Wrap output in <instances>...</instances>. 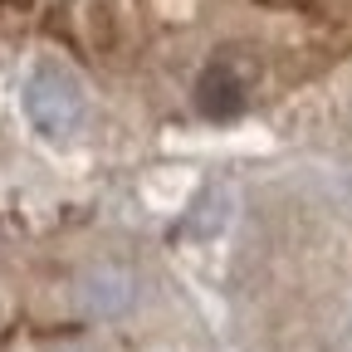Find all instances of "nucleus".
Returning a JSON list of instances; mask_svg holds the SVG:
<instances>
[{"label": "nucleus", "mask_w": 352, "mask_h": 352, "mask_svg": "<svg viewBox=\"0 0 352 352\" xmlns=\"http://www.w3.org/2000/svg\"><path fill=\"white\" fill-rule=\"evenodd\" d=\"M83 113H88V94H83L78 74H69L64 64H39L25 78V118L50 142L74 138L83 127Z\"/></svg>", "instance_id": "1"}, {"label": "nucleus", "mask_w": 352, "mask_h": 352, "mask_svg": "<svg viewBox=\"0 0 352 352\" xmlns=\"http://www.w3.org/2000/svg\"><path fill=\"white\" fill-rule=\"evenodd\" d=\"M132 298H138V284H132L127 270H118V264H98V270H88L83 284H78V303L88 318H118L132 308Z\"/></svg>", "instance_id": "2"}, {"label": "nucleus", "mask_w": 352, "mask_h": 352, "mask_svg": "<svg viewBox=\"0 0 352 352\" xmlns=\"http://www.w3.org/2000/svg\"><path fill=\"white\" fill-rule=\"evenodd\" d=\"M196 108L210 118V122H230L245 113V83L235 69L226 64H210L201 78H196Z\"/></svg>", "instance_id": "3"}, {"label": "nucleus", "mask_w": 352, "mask_h": 352, "mask_svg": "<svg viewBox=\"0 0 352 352\" xmlns=\"http://www.w3.org/2000/svg\"><path fill=\"white\" fill-rule=\"evenodd\" d=\"M226 226H230V191H226V186H206V191L196 196V206L186 210V235L215 240Z\"/></svg>", "instance_id": "4"}, {"label": "nucleus", "mask_w": 352, "mask_h": 352, "mask_svg": "<svg viewBox=\"0 0 352 352\" xmlns=\"http://www.w3.org/2000/svg\"><path fill=\"white\" fill-rule=\"evenodd\" d=\"M54 352H98V347H94V342H59Z\"/></svg>", "instance_id": "5"}]
</instances>
